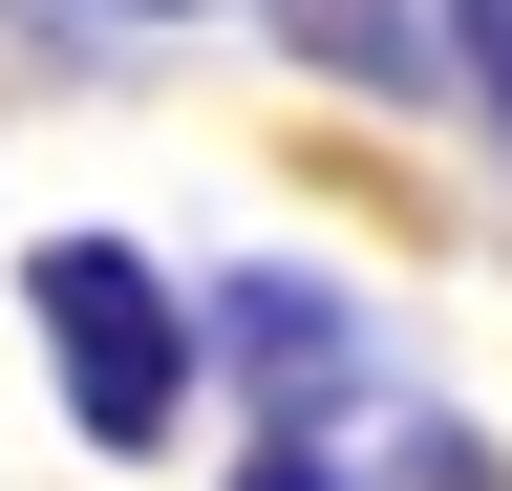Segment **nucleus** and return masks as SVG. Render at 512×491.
I'll return each instance as SVG.
<instances>
[{
    "instance_id": "nucleus-1",
    "label": "nucleus",
    "mask_w": 512,
    "mask_h": 491,
    "mask_svg": "<svg viewBox=\"0 0 512 491\" xmlns=\"http://www.w3.org/2000/svg\"><path fill=\"white\" fill-rule=\"evenodd\" d=\"M22 321H43V385H64L86 449L150 470L171 427H192V299L128 257V235H43V257H22Z\"/></svg>"
},
{
    "instance_id": "nucleus-2",
    "label": "nucleus",
    "mask_w": 512,
    "mask_h": 491,
    "mask_svg": "<svg viewBox=\"0 0 512 491\" xmlns=\"http://www.w3.org/2000/svg\"><path fill=\"white\" fill-rule=\"evenodd\" d=\"M235 363L278 385V427H320V406L363 385V299L342 278H235Z\"/></svg>"
},
{
    "instance_id": "nucleus-3",
    "label": "nucleus",
    "mask_w": 512,
    "mask_h": 491,
    "mask_svg": "<svg viewBox=\"0 0 512 491\" xmlns=\"http://www.w3.org/2000/svg\"><path fill=\"white\" fill-rule=\"evenodd\" d=\"M278 43H299V65H342L363 107H427V86H448L427 0H278Z\"/></svg>"
},
{
    "instance_id": "nucleus-4",
    "label": "nucleus",
    "mask_w": 512,
    "mask_h": 491,
    "mask_svg": "<svg viewBox=\"0 0 512 491\" xmlns=\"http://www.w3.org/2000/svg\"><path fill=\"white\" fill-rule=\"evenodd\" d=\"M235 491H342V449H320V427H278V449H256Z\"/></svg>"
},
{
    "instance_id": "nucleus-5",
    "label": "nucleus",
    "mask_w": 512,
    "mask_h": 491,
    "mask_svg": "<svg viewBox=\"0 0 512 491\" xmlns=\"http://www.w3.org/2000/svg\"><path fill=\"white\" fill-rule=\"evenodd\" d=\"M470 65H491V129H512V0H470Z\"/></svg>"
},
{
    "instance_id": "nucleus-6",
    "label": "nucleus",
    "mask_w": 512,
    "mask_h": 491,
    "mask_svg": "<svg viewBox=\"0 0 512 491\" xmlns=\"http://www.w3.org/2000/svg\"><path fill=\"white\" fill-rule=\"evenodd\" d=\"M86 22H214V0H86Z\"/></svg>"
}]
</instances>
